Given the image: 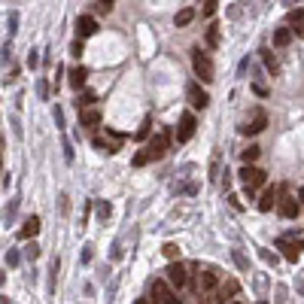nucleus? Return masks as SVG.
<instances>
[{"label":"nucleus","instance_id":"34","mask_svg":"<svg viewBox=\"0 0 304 304\" xmlns=\"http://www.w3.org/2000/svg\"><path fill=\"white\" fill-rule=\"evenodd\" d=\"M134 304H149V301H146V298H137V301Z\"/></svg>","mask_w":304,"mask_h":304},{"label":"nucleus","instance_id":"35","mask_svg":"<svg viewBox=\"0 0 304 304\" xmlns=\"http://www.w3.org/2000/svg\"><path fill=\"white\" fill-rule=\"evenodd\" d=\"M231 304H240V301H231Z\"/></svg>","mask_w":304,"mask_h":304},{"label":"nucleus","instance_id":"1","mask_svg":"<svg viewBox=\"0 0 304 304\" xmlns=\"http://www.w3.org/2000/svg\"><path fill=\"white\" fill-rule=\"evenodd\" d=\"M192 67H195V76H198L201 82H213V61H210L207 52L192 49Z\"/></svg>","mask_w":304,"mask_h":304},{"label":"nucleus","instance_id":"30","mask_svg":"<svg viewBox=\"0 0 304 304\" xmlns=\"http://www.w3.org/2000/svg\"><path fill=\"white\" fill-rule=\"evenodd\" d=\"M98 3H101V9H103V12H110V9H113V3H116V0H98Z\"/></svg>","mask_w":304,"mask_h":304},{"label":"nucleus","instance_id":"31","mask_svg":"<svg viewBox=\"0 0 304 304\" xmlns=\"http://www.w3.org/2000/svg\"><path fill=\"white\" fill-rule=\"evenodd\" d=\"M37 64H40V58H37V52H31L28 55V67H37Z\"/></svg>","mask_w":304,"mask_h":304},{"label":"nucleus","instance_id":"15","mask_svg":"<svg viewBox=\"0 0 304 304\" xmlns=\"http://www.w3.org/2000/svg\"><path fill=\"white\" fill-rule=\"evenodd\" d=\"M85 79H88V70H85V67H73V70H70V85H73L76 92L85 85Z\"/></svg>","mask_w":304,"mask_h":304},{"label":"nucleus","instance_id":"19","mask_svg":"<svg viewBox=\"0 0 304 304\" xmlns=\"http://www.w3.org/2000/svg\"><path fill=\"white\" fill-rule=\"evenodd\" d=\"M192 19H195V9H192V6H186V9H180V12H176V19H173V22H176V28H186Z\"/></svg>","mask_w":304,"mask_h":304},{"label":"nucleus","instance_id":"27","mask_svg":"<svg viewBox=\"0 0 304 304\" xmlns=\"http://www.w3.org/2000/svg\"><path fill=\"white\" fill-rule=\"evenodd\" d=\"M216 6H219V0H204L201 15H213V12H216Z\"/></svg>","mask_w":304,"mask_h":304},{"label":"nucleus","instance_id":"2","mask_svg":"<svg viewBox=\"0 0 304 304\" xmlns=\"http://www.w3.org/2000/svg\"><path fill=\"white\" fill-rule=\"evenodd\" d=\"M240 180H243V186H246V195H249V198H253V192H256V189H262V186H265V173H262L259 168H249V165H243V168H240Z\"/></svg>","mask_w":304,"mask_h":304},{"label":"nucleus","instance_id":"16","mask_svg":"<svg viewBox=\"0 0 304 304\" xmlns=\"http://www.w3.org/2000/svg\"><path fill=\"white\" fill-rule=\"evenodd\" d=\"M277 246L283 249V256H286V262H298V253H301V249H298L295 243H289V240H280Z\"/></svg>","mask_w":304,"mask_h":304},{"label":"nucleus","instance_id":"28","mask_svg":"<svg viewBox=\"0 0 304 304\" xmlns=\"http://www.w3.org/2000/svg\"><path fill=\"white\" fill-rule=\"evenodd\" d=\"M82 49H85V46H82V37H79V40H73V46H70V55H73V58H79V55H82Z\"/></svg>","mask_w":304,"mask_h":304},{"label":"nucleus","instance_id":"9","mask_svg":"<svg viewBox=\"0 0 304 304\" xmlns=\"http://www.w3.org/2000/svg\"><path fill=\"white\" fill-rule=\"evenodd\" d=\"M237 289H240V286H237L235 280L222 283V286H219V289L213 292V301H216V304H231V298L237 295Z\"/></svg>","mask_w":304,"mask_h":304},{"label":"nucleus","instance_id":"14","mask_svg":"<svg viewBox=\"0 0 304 304\" xmlns=\"http://www.w3.org/2000/svg\"><path fill=\"white\" fill-rule=\"evenodd\" d=\"M286 22H289V28H292L295 34H304V9H289Z\"/></svg>","mask_w":304,"mask_h":304},{"label":"nucleus","instance_id":"26","mask_svg":"<svg viewBox=\"0 0 304 304\" xmlns=\"http://www.w3.org/2000/svg\"><path fill=\"white\" fill-rule=\"evenodd\" d=\"M165 256H168L170 262H176L180 259V246L176 243H165Z\"/></svg>","mask_w":304,"mask_h":304},{"label":"nucleus","instance_id":"13","mask_svg":"<svg viewBox=\"0 0 304 304\" xmlns=\"http://www.w3.org/2000/svg\"><path fill=\"white\" fill-rule=\"evenodd\" d=\"M292 37H295L292 28H277V31H274V46H277V49H286V46L292 43Z\"/></svg>","mask_w":304,"mask_h":304},{"label":"nucleus","instance_id":"20","mask_svg":"<svg viewBox=\"0 0 304 304\" xmlns=\"http://www.w3.org/2000/svg\"><path fill=\"white\" fill-rule=\"evenodd\" d=\"M259 55H262V61H265V67H268L271 73H277V70H280V64H277V58L271 55V49H262Z\"/></svg>","mask_w":304,"mask_h":304},{"label":"nucleus","instance_id":"32","mask_svg":"<svg viewBox=\"0 0 304 304\" xmlns=\"http://www.w3.org/2000/svg\"><path fill=\"white\" fill-rule=\"evenodd\" d=\"M28 256H31V259H37V256H40V246H37V243H31V246H28Z\"/></svg>","mask_w":304,"mask_h":304},{"label":"nucleus","instance_id":"17","mask_svg":"<svg viewBox=\"0 0 304 304\" xmlns=\"http://www.w3.org/2000/svg\"><path fill=\"white\" fill-rule=\"evenodd\" d=\"M274 204H277V192H274V189H265V195L259 198V210L268 213V210H274Z\"/></svg>","mask_w":304,"mask_h":304},{"label":"nucleus","instance_id":"21","mask_svg":"<svg viewBox=\"0 0 304 304\" xmlns=\"http://www.w3.org/2000/svg\"><path fill=\"white\" fill-rule=\"evenodd\" d=\"M259 155H262V149H259V146H249V149H243V152H240V158H243V165H253V162H256Z\"/></svg>","mask_w":304,"mask_h":304},{"label":"nucleus","instance_id":"29","mask_svg":"<svg viewBox=\"0 0 304 304\" xmlns=\"http://www.w3.org/2000/svg\"><path fill=\"white\" fill-rule=\"evenodd\" d=\"M149 128H152V122L146 119V122L140 125V131H137V140H146V137H149Z\"/></svg>","mask_w":304,"mask_h":304},{"label":"nucleus","instance_id":"6","mask_svg":"<svg viewBox=\"0 0 304 304\" xmlns=\"http://www.w3.org/2000/svg\"><path fill=\"white\" fill-rule=\"evenodd\" d=\"M165 280H168L170 286H176V289H183V286L189 283V274H186V268H183L180 262H170L168 268H165Z\"/></svg>","mask_w":304,"mask_h":304},{"label":"nucleus","instance_id":"3","mask_svg":"<svg viewBox=\"0 0 304 304\" xmlns=\"http://www.w3.org/2000/svg\"><path fill=\"white\" fill-rule=\"evenodd\" d=\"M168 146H170V131H158V134H155L149 143H146V149H149V158H152V162L165 158Z\"/></svg>","mask_w":304,"mask_h":304},{"label":"nucleus","instance_id":"18","mask_svg":"<svg viewBox=\"0 0 304 304\" xmlns=\"http://www.w3.org/2000/svg\"><path fill=\"white\" fill-rule=\"evenodd\" d=\"M37 231H40V219H37V216H31V219L22 225V231H19V235L28 240V237H37Z\"/></svg>","mask_w":304,"mask_h":304},{"label":"nucleus","instance_id":"8","mask_svg":"<svg viewBox=\"0 0 304 304\" xmlns=\"http://www.w3.org/2000/svg\"><path fill=\"white\" fill-rule=\"evenodd\" d=\"M195 128H198L195 116H192V113H186V116L180 119V131H176V140H180V143H189V140L195 137Z\"/></svg>","mask_w":304,"mask_h":304},{"label":"nucleus","instance_id":"24","mask_svg":"<svg viewBox=\"0 0 304 304\" xmlns=\"http://www.w3.org/2000/svg\"><path fill=\"white\" fill-rule=\"evenodd\" d=\"M95 213H98V219H106V216L113 213V207H110L106 201H98V204H95Z\"/></svg>","mask_w":304,"mask_h":304},{"label":"nucleus","instance_id":"5","mask_svg":"<svg viewBox=\"0 0 304 304\" xmlns=\"http://www.w3.org/2000/svg\"><path fill=\"white\" fill-rule=\"evenodd\" d=\"M265 128H268V116H265V110H256V113H253V119H249V122H243V128H240V131H243L246 137H256V134H262Z\"/></svg>","mask_w":304,"mask_h":304},{"label":"nucleus","instance_id":"12","mask_svg":"<svg viewBox=\"0 0 304 304\" xmlns=\"http://www.w3.org/2000/svg\"><path fill=\"white\" fill-rule=\"evenodd\" d=\"M79 125L82 128H98L101 125V113L98 110H82L79 113Z\"/></svg>","mask_w":304,"mask_h":304},{"label":"nucleus","instance_id":"33","mask_svg":"<svg viewBox=\"0 0 304 304\" xmlns=\"http://www.w3.org/2000/svg\"><path fill=\"white\" fill-rule=\"evenodd\" d=\"M298 198H301V204H304V189H298Z\"/></svg>","mask_w":304,"mask_h":304},{"label":"nucleus","instance_id":"25","mask_svg":"<svg viewBox=\"0 0 304 304\" xmlns=\"http://www.w3.org/2000/svg\"><path fill=\"white\" fill-rule=\"evenodd\" d=\"M146 162H152V158H149V149L143 146V149H140V152H137V155H134V168H143Z\"/></svg>","mask_w":304,"mask_h":304},{"label":"nucleus","instance_id":"10","mask_svg":"<svg viewBox=\"0 0 304 304\" xmlns=\"http://www.w3.org/2000/svg\"><path fill=\"white\" fill-rule=\"evenodd\" d=\"M149 292L155 295V304H168L170 295H173L168 289V280H152V283H149Z\"/></svg>","mask_w":304,"mask_h":304},{"label":"nucleus","instance_id":"23","mask_svg":"<svg viewBox=\"0 0 304 304\" xmlns=\"http://www.w3.org/2000/svg\"><path fill=\"white\" fill-rule=\"evenodd\" d=\"M219 40H222V37H219V25H210V28H207V43H210V46H219Z\"/></svg>","mask_w":304,"mask_h":304},{"label":"nucleus","instance_id":"11","mask_svg":"<svg viewBox=\"0 0 304 304\" xmlns=\"http://www.w3.org/2000/svg\"><path fill=\"white\" fill-rule=\"evenodd\" d=\"M76 31H79V37H95L98 34V22L92 15H79L76 19Z\"/></svg>","mask_w":304,"mask_h":304},{"label":"nucleus","instance_id":"7","mask_svg":"<svg viewBox=\"0 0 304 304\" xmlns=\"http://www.w3.org/2000/svg\"><path fill=\"white\" fill-rule=\"evenodd\" d=\"M186 98H189V103H192L195 110H207V106H210V95L204 92L198 82H189V88H186Z\"/></svg>","mask_w":304,"mask_h":304},{"label":"nucleus","instance_id":"22","mask_svg":"<svg viewBox=\"0 0 304 304\" xmlns=\"http://www.w3.org/2000/svg\"><path fill=\"white\" fill-rule=\"evenodd\" d=\"M92 103H95V95H92V92H85V95H79V98H76V110H92Z\"/></svg>","mask_w":304,"mask_h":304},{"label":"nucleus","instance_id":"4","mask_svg":"<svg viewBox=\"0 0 304 304\" xmlns=\"http://www.w3.org/2000/svg\"><path fill=\"white\" fill-rule=\"evenodd\" d=\"M277 210H280L286 219H295V216H298V210H301V201H298V198H292L286 189H280V201H277Z\"/></svg>","mask_w":304,"mask_h":304}]
</instances>
